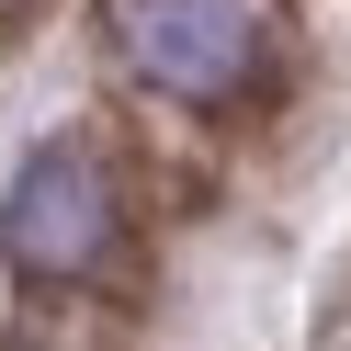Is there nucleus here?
Instances as JSON below:
<instances>
[{"label": "nucleus", "instance_id": "nucleus-3", "mask_svg": "<svg viewBox=\"0 0 351 351\" xmlns=\"http://www.w3.org/2000/svg\"><path fill=\"white\" fill-rule=\"evenodd\" d=\"M34 12H46V0H0V34H12V23H34Z\"/></svg>", "mask_w": 351, "mask_h": 351}, {"label": "nucleus", "instance_id": "nucleus-2", "mask_svg": "<svg viewBox=\"0 0 351 351\" xmlns=\"http://www.w3.org/2000/svg\"><path fill=\"white\" fill-rule=\"evenodd\" d=\"M125 69L170 102H250L272 80V12L261 0H102Z\"/></svg>", "mask_w": 351, "mask_h": 351}, {"label": "nucleus", "instance_id": "nucleus-1", "mask_svg": "<svg viewBox=\"0 0 351 351\" xmlns=\"http://www.w3.org/2000/svg\"><path fill=\"white\" fill-rule=\"evenodd\" d=\"M0 250L34 283H91L125 261V182L91 136H46L12 170V204H0Z\"/></svg>", "mask_w": 351, "mask_h": 351}]
</instances>
